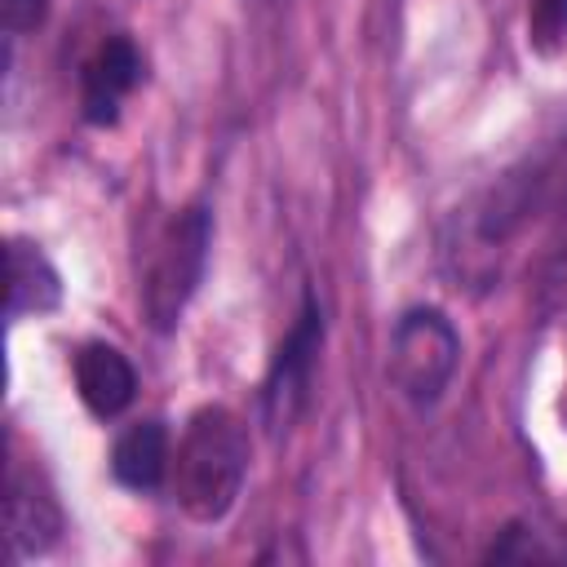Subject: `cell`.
I'll list each match as a JSON object with an SVG mask.
<instances>
[{"label": "cell", "instance_id": "obj_7", "mask_svg": "<svg viewBox=\"0 0 567 567\" xmlns=\"http://www.w3.org/2000/svg\"><path fill=\"white\" fill-rule=\"evenodd\" d=\"M71 372H75V390H80L84 408L102 421L120 416L137 399V372H133L128 354L106 346V341L80 346L75 359H71Z\"/></svg>", "mask_w": 567, "mask_h": 567}, {"label": "cell", "instance_id": "obj_12", "mask_svg": "<svg viewBox=\"0 0 567 567\" xmlns=\"http://www.w3.org/2000/svg\"><path fill=\"white\" fill-rule=\"evenodd\" d=\"M49 13V0H0V18H4V31L9 35H22V31H35Z\"/></svg>", "mask_w": 567, "mask_h": 567}, {"label": "cell", "instance_id": "obj_9", "mask_svg": "<svg viewBox=\"0 0 567 567\" xmlns=\"http://www.w3.org/2000/svg\"><path fill=\"white\" fill-rule=\"evenodd\" d=\"M168 465L173 452H168V430L159 421H133L111 447V470L133 492H155L168 478Z\"/></svg>", "mask_w": 567, "mask_h": 567}, {"label": "cell", "instance_id": "obj_1", "mask_svg": "<svg viewBox=\"0 0 567 567\" xmlns=\"http://www.w3.org/2000/svg\"><path fill=\"white\" fill-rule=\"evenodd\" d=\"M244 474H248L244 421L221 403L190 412L182 443L173 452V465H168L173 501L182 505V514L195 523H221L239 501Z\"/></svg>", "mask_w": 567, "mask_h": 567}, {"label": "cell", "instance_id": "obj_5", "mask_svg": "<svg viewBox=\"0 0 567 567\" xmlns=\"http://www.w3.org/2000/svg\"><path fill=\"white\" fill-rule=\"evenodd\" d=\"M146 62L128 35H106L80 66V111L89 124H115L120 106L142 84Z\"/></svg>", "mask_w": 567, "mask_h": 567}, {"label": "cell", "instance_id": "obj_4", "mask_svg": "<svg viewBox=\"0 0 567 567\" xmlns=\"http://www.w3.org/2000/svg\"><path fill=\"white\" fill-rule=\"evenodd\" d=\"M319 346H323V315H319L315 297H306L301 315L288 328V337L279 341L266 385H261V421L270 425V434H284L306 412L315 368H319Z\"/></svg>", "mask_w": 567, "mask_h": 567}, {"label": "cell", "instance_id": "obj_2", "mask_svg": "<svg viewBox=\"0 0 567 567\" xmlns=\"http://www.w3.org/2000/svg\"><path fill=\"white\" fill-rule=\"evenodd\" d=\"M208 239H213V221H208V208H199V204L173 213L164 221V230L155 235V244L146 252V270H142V310L155 332L177 328L186 301L195 297V288L204 279Z\"/></svg>", "mask_w": 567, "mask_h": 567}, {"label": "cell", "instance_id": "obj_8", "mask_svg": "<svg viewBox=\"0 0 567 567\" xmlns=\"http://www.w3.org/2000/svg\"><path fill=\"white\" fill-rule=\"evenodd\" d=\"M9 261V319H27V315H49L62 301V275L58 266L44 257L40 244L13 235L4 248Z\"/></svg>", "mask_w": 567, "mask_h": 567}, {"label": "cell", "instance_id": "obj_10", "mask_svg": "<svg viewBox=\"0 0 567 567\" xmlns=\"http://www.w3.org/2000/svg\"><path fill=\"white\" fill-rule=\"evenodd\" d=\"M527 40L540 53L563 49V40H567V0H532V9H527Z\"/></svg>", "mask_w": 567, "mask_h": 567}, {"label": "cell", "instance_id": "obj_3", "mask_svg": "<svg viewBox=\"0 0 567 567\" xmlns=\"http://www.w3.org/2000/svg\"><path fill=\"white\" fill-rule=\"evenodd\" d=\"M456 363H461V337L443 310L416 306L394 323L385 372L408 403L430 408L452 385Z\"/></svg>", "mask_w": 567, "mask_h": 567}, {"label": "cell", "instance_id": "obj_11", "mask_svg": "<svg viewBox=\"0 0 567 567\" xmlns=\"http://www.w3.org/2000/svg\"><path fill=\"white\" fill-rule=\"evenodd\" d=\"M487 558H501V563H505V558H567V549L549 545V540H545V532L514 523V527H505V536L487 549Z\"/></svg>", "mask_w": 567, "mask_h": 567}, {"label": "cell", "instance_id": "obj_6", "mask_svg": "<svg viewBox=\"0 0 567 567\" xmlns=\"http://www.w3.org/2000/svg\"><path fill=\"white\" fill-rule=\"evenodd\" d=\"M4 536H9L13 558L49 554L62 536L58 501L31 474H18V470H9V483H4Z\"/></svg>", "mask_w": 567, "mask_h": 567}]
</instances>
